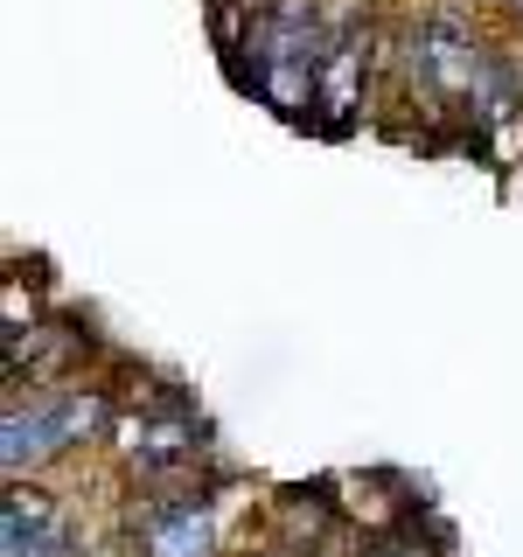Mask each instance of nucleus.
I'll use <instances>...</instances> for the list:
<instances>
[{
    "instance_id": "1",
    "label": "nucleus",
    "mask_w": 523,
    "mask_h": 557,
    "mask_svg": "<svg viewBox=\"0 0 523 557\" xmlns=\"http://www.w3.org/2000/svg\"><path fill=\"white\" fill-rule=\"evenodd\" d=\"M92 425H98V397H84V391H63V397L28 405V411L8 405V446H0V460H8V474H22V467L49 460V453L77 446Z\"/></svg>"
},
{
    "instance_id": "2",
    "label": "nucleus",
    "mask_w": 523,
    "mask_h": 557,
    "mask_svg": "<svg viewBox=\"0 0 523 557\" xmlns=\"http://www.w3.org/2000/svg\"><path fill=\"white\" fill-rule=\"evenodd\" d=\"M0 550L8 557H77V530L57 516L42 487H14L0 509Z\"/></svg>"
},
{
    "instance_id": "3",
    "label": "nucleus",
    "mask_w": 523,
    "mask_h": 557,
    "mask_svg": "<svg viewBox=\"0 0 523 557\" xmlns=\"http://www.w3.org/2000/svg\"><path fill=\"white\" fill-rule=\"evenodd\" d=\"M147 550L154 557H203L209 550V509H203V495L196 502H188V495L161 502V509L147 516Z\"/></svg>"
},
{
    "instance_id": "4",
    "label": "nucleus",
    "mask_w": 523,
    "mask_h": 557,
    "mask_svg": "<svg viewBox=\"0 0 523 557\" xmlns=\"http://www.w3.org/2000/svg\"><path fill=\"white\" fill-rule=\"evenodd\" d=\"M196 453V425L188 418H161V425H139L133 432V460L139 474H168V467H188Z\"/></svg>"
},
{
    "instance_id": "5",
    "label": "nucleus",
    "mask_w": 523,
    "mask_h": 557,
    "mask_svg": "<svg viewBox=\"0 0 523 557\" xmlns=\"http://www.w3.org/2000/svg\"><path fill=\"white\" fill-rule=\"evenodd\" d=\"M370 557H426V550H418V536H384Z\"/></svg>"
}]
</instances>
